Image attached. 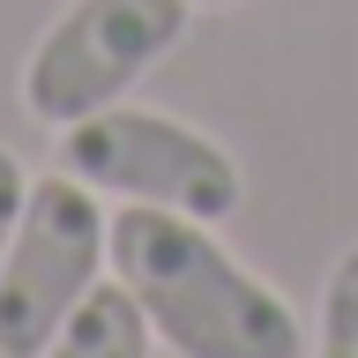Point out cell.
Listing matches in <instances>:
<instances>
[{"mask_svg": "<svg viewBox=\"0 0 358 358\" xmlns=\"http://www.w3.org/2000/svg\"><path fill=\"white\" fill-rule=\"evenodd\" d=\"M194 8H239V0H194Z\"/></svg>", "mask_w": 358, "mask_h": 358, "instance_id": "8", "label": "cell"}, {"mask_svg": "<svg viewBox=\"0 0 358 358\" xmlns=\"http://www.w3.org/2000/svg\"><path fill=\"white\" fill-rule=\"evenodd\" d=\"M60 164L105 201H150V209H179L209 224H224L246 201V172L217 134H201L179 112L127 105V97L60 127Z\"/></svg>", "mask_w": 358, "mask_h": 358, "instance_id": "3", "label": "cell"}, {"mask_svg": "<svg viewBox=\"0 0 358 358\" xmlns=\"http://www.w3.org/2000/svg\"><path fill=\"white\" fill-rule=\"evenodd\" d=\"M22 201H30V164L15 150H0V262H8V239L22 224Z\"/></svg>", "mask_w": 358, "mask_h": 358, "instance_id": "7", "label": "cell"}, {"mask_svg": "<svg viewBox=\"0 0 358 358\" xmlns=\"http://www.w3.org/2000/svg\"><path fill=\"white\" fill-rule=\"evenodd\" d=\"M150 351H157V336L142 321V306H134V291L120 276H105L38 358H150Z\"/></svg>", "mask_w": 358, "mask_h": 358, "instance_id": "5", "label": "cell"}, {"mask_svg": "<svg viewBox=\"0 0 358 358\" xmlns=\"http://www.w3.org/2000/svg\"><path fill=\"white\" fill-rule=\"evenodd\" d=\"M306 358H358V239L336 254L329 284H321V313H313Z\"/></svg>", "mask_w": 358, "mask_h": 358, "instance_id": "6", "label": "cell"}, {"mask_svg": "<svg viewBox=\"0 0 358 358\" xmlns=\"http://www.w3.org/2000/svg\"><path fill=\"white\" fill-rule=\"evenodd\" d=\"M194 30V0H67L22 60V112L38 127H75L120 105L157 60Z\"/></svg>", "mask_w": 358, "mask_h": 358, "instance_id": "4", "label": "cell"}, {"mask_svg": "<svg viewBox=\"0 0 358 358\" xmlns=\"http://www.w3.org/2000/svg\"><path fill=\"white\" fill-rule=\"evenodd\" d=\"M112 276V201L52 164L30 179L22 224L0 262V358H38Z\"/></svg>", "mask_w": 358, "mask_h": 358, "instance_id": "2", "label": "cell"}, {"mask_svg": "<svg viewBox=\"0 0 358 358\" xmlns=\"http://www.w3.org/2000/svg\"><path fill=\"white\" fill-rule=\"evenodd\" d=\"M112 276L134 291L150 336L172 358H306V321L268 276L217 239L209 217L150 201L112 209Z\"/></svg>", "mask_w": 358, "mask_h": 358, "instance_id": "1", "label": "cell"}]
</instances>
